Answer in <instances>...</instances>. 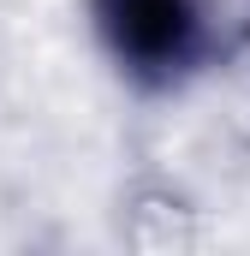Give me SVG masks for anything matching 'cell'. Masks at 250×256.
I'll return each mask as SVG.
<instances>
[{
	"label": "cell",
	"instance_id": "1",
	"mask_svg": "<svg viewBox=\"0 0 250 256\" xmlns=\"http://www.w3.org/2000/svg\"><path fill=\"white\" fill-rule=\"evenodd\" d=\"M96 30L137 90H173L208 54L202 0H96Z\"/></svg>",
	"mask_w": 250,
	"mask_h": 256
}]
</instances>
